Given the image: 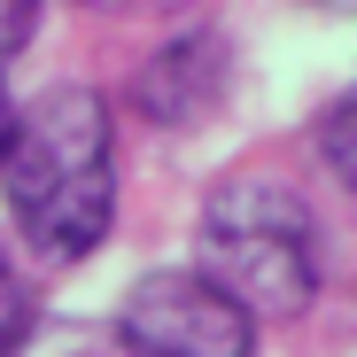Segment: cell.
Masks as SVG:
<instances>
[{
    "mask_svg": "<svg viewBox=\"0 0 357 357\" xmlns=\"http://www.w3.org/2000/svg\"><path fill=\"white\" fill-rule=\"evenodd\" d=\"M0 195L39 264H86L116 225V125L93 86H47L0 140Z\"/></svg>",
    "mask_w": 357,
    "mask_h": 357,
    "instance_id": "6da1fadb",
    "label": "cell"
},
{
    "mask_svg": "<svg viewBox=\"0 0 357 357\" xmlns=\"http://www.w3.org/2000/svg\"><path fill=\"white\" fill-rule=\"evenodd\" d=\"M202 280L218 295H233L249 319H303L319 303V280H326V257H319V218L311 202L287 187V178H264V171H241L202 202Z\"/></svg>",
    "mask_w": 357,
    "mask_h": 357,
    "instance_id": "7a4b0ae2",
    "label": "cell"
},
{
    "mask_svg": "<svg viewBox=\"0 0 357 357\" xmlns=\"http://www.w3.org/2000/svg\"><path fill=\"white\" fill-rule=\"evenodd\" d=\"M109 342L125 357H257V319L202 272H140Z\"/></svg>",
    "mask_w": 357,
    "mask_h": 357,
    "instance_id": "3957f363",
    "label": "cell"
},
{
    "mask_svg": "<svg viewBox=\"0 0 357 357\" xmlns=\"http://www.w3.org/2000/svg\"><path fill=\"white\" fill-rule=\"evenodd\" d=\"M225 101V47L210 31H178L140 70V116L148 125H202Z\"/></svg>",
    "mask_w": 357,
    "mask_h": 357,
    "instance_id": "277c9868",
    "label": "cell"
},
{
    "mask_svg": "<svg viewBox=\"0 0 357 357\" xmlns=\"http://www.w3.org/2000/svg\"><path fill=\"white\" fill-rule=\"evenodd\" d=\"M16 349H24V287L0 264V357H16Z\"/></svg>",
    "mask_w": 357,
    "mask_h": 357,
    "instance_id": "5b68a950",
    "label": "cell"
},
{
    "mask_svg": "<svg viewBox=\"0 0 357 357\" xmlns=\"http://www.w3.org/2000/svg\"><path fill=\"white\" fill-rule=\"evenodd\" d=\"M39 31V0H0V63Z\"/></svg>",
    "mask_w": 357,
    "mask_h": 357,
    "instance_id": "8992f818",
    "label": "cell"
},
{
    "mask_svg": "<svg viewBox=\"0 0 357 357\" xmlns=\"http://www.w3.org/2000/svg\"><path fill=\"white\" fill-rule=\"evenodd\" d=\"M63 357H125V349H116V342H70Z\"/></svg>",
    "mask_w": 357,
    "mask_h": 357,
    "instance_id": "52a82bcc",
    "label": "cell"
},
{
    "mask_svg": "<svg viewBox=\"0 0 357 357\" xmlns=\"http://www.w3.org/2000/svg\"><path fill=\"white\" fill-rule=\"evenodd\" d=\"M86 8H155V0H86Z\"/></svg>",
    "mask_w": 357,
    "mask_h": 357,
    "instance_id": "ba28073f",
    "label": "cell"
},
{
    "mask_svg": "<svg viewBox=\"0 0 357 357\" xmlns=\"http://www.w3.org/2000/svg\"><path fill=\"white\" fill-rule=\"evenodd\" d=\"M8 116H16V109H8V93H0V140H8Z\"/></svg>",
    "mask_w": 357,
    "mask_h": 357,
    "instance_id": "9c48e42d",
    "label": "cell"
}]
</instances>
